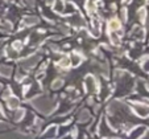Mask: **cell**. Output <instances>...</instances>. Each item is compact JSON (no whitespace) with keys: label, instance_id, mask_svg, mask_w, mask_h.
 I'll list each match as a JSON object with an SVG mask.
<instances>
[{"label":"cell","instance_id":"cell-1","mask_svg":"<svg viewBox=\"0 0 149 139\" xmlns=\"http://www.w3.org/2000/svg\"><path fill=\"white\" fill-rule=\"evenodd\" d=\"M110 27H111V29H118L119 27H120V24H119L118 20H112L110 23Z\"/></svg>","mask_w":149,"mask_h":139}]
</instances>
